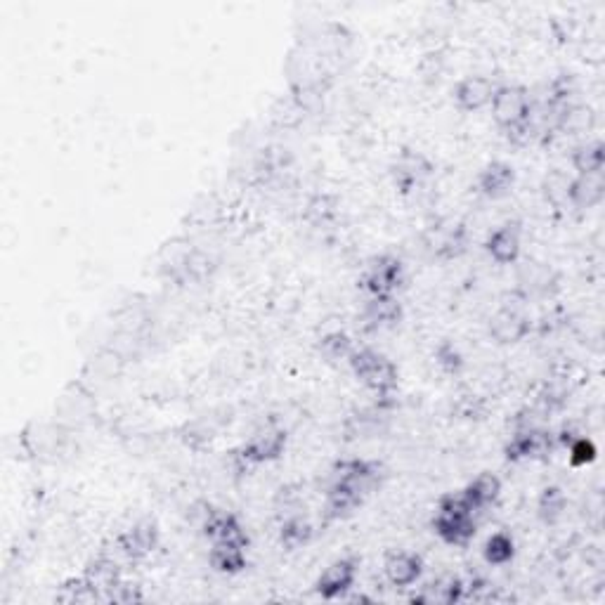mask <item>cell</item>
Here are the masks:
<instances>
[{
  "instance_id": "1",
  "label": "cell",
  "mask_w": 605,
  "mask_h": 605,
  "mask_svg": "<svg viewBox=\"0 0 605 605\" xmlns=\"http://www.w3.org/2000/svg\"><path fill=\"white\" fill-rule=\"evenodd\" d=\"M490 107L494 121L511 145L523 147L537 135L535 102H532V93L525 86H518V83L499 86Z\"/></svg>"
},
{
  "instance_id": "2",
  "label": "cell",
  "mask_w": 605,
  "mask_h": 605,
  "mask_svg": "<svg viewBox=\"0 0 605 605\" xmlns=\"http://www.w3.org/2000/svg\"><path fill=\"white\" fill-rule=\"evenodd\" d=\"M350 372L362 383L369 393H374L376 407L390 409L395 405V390H398V367L393 360H388L383 353H376L372 348L355 350L348 362Z\"/></svg>"
},
{
  "instance_id": "3",
  "label": "cell",
  "mask_w": 605,
  "mask_h": 605,
  "mask_svg": "<svg viewBox=\"0 0 605 605\" xmlns=\"http://www.w3.org/2000/svg\"><path fill=\"white\" fill-rule=\"evenodd\" d=\"M433 532L450 546H468L478 532V516L461 492H450L438 502L433 518Z\"/></svg>"
},
{
  "instance_id": "4",
  "label": "cell",
  "mask_w": 605,
  "mask_h": 605,
  "mask_svg": "<svg viewBox=\"0 0 605 605\" xmlns=\"http://www.w3.org/2000/svg\"><path fill=\"white\" fill-rule=\"evenodd\" d=\"M286 442H289V435H286L284 428H263V431H258L249 442H244L242 447H237V450L232 452L234 471L249 473L258 466L272 464V461H277L284 454Z\"/></svg>"
},
{
  "instance_id": "5",
  "label": "cell",
  "mask_w": 605,
  "mask_h": 605,
  "mask_svg": "<svg viewBox=\"0 0 605 605\" xmlns=\"http://www.w3.org/2000/svg\"><path fill=\"white\" fill-rule=\"evenodd\" d=\"M468 244V225L454 218H438L424 232V246L435 260H457L468 251Z\"/></svg>"
},
{
  "instance_id": "6",
  "label": "cell",
  "mask_w": 605,
  "mask_h": 605,
  "mask_svg": "<svg viewBox=\"0 0 605 605\" xmlns=\"http://www.w3.org/2000/svg\"><path fill=\"white\" fill-rule=\"evenodd\" d=\"M407 284L405 263L393 253H383L367 263L360 286L367 296H398V291Z\"/></svg>"
},
{
  "instance_id": "7",
  "label": "cell",
  "mask_w": 605,
  "mask_h": 605,
  "mask_svg": "<svg viewBox=\"0 0 605 605\" xmlns=\"http://www.w3.org/2000/svg\"><path fill=\"white\" fill-rule=\"evenodd\" d=\"M386 466L381 464V461L374 459H341L336 461L334 468H331L329 480H338V483H346L357 490L364 497H369V494L379 490L383 485V480H386Z\"/></svg>"
},
{
  "instance_id": "8",
  "label": "cell",
  "mask_w": 605,
  "mask_h": 605,
  "mask_svg": "<svg viewBox=\"0 0 605 605\" xmlns=\"http://www.w3.org/2000/svg\"><path fill=\"white\" fill-rule=\"evenodd\" d=\"M435 166L424 152L416 149H402L390 164V180L400 194H414L419 187H424L433 178Z\"/></svg>"
},
{
  "instance_id": "9",
  "label": "cell",
  "mask_w": 605,
  "mask_h": 605,
  "mask_svg": "<svg viewBox=\"0 0 605 605\" xmlns=\"http://www.w3.org/2000/svg\"><path fill=\"white\" fill-rule=\"evenodd\" d=\"M556 435L546 431L544 426H530V428H516L511 440L506 442L504 457L511 464L518 461H532V459H546L556 450Z\"/></svg>"
},
{
  "instance_id": "10",
  "label": "cell",
  "mask_w": 605,
  "mask_h": 605,
  "mask_svg": "<svg viewBox=\"0 0 605 605\" xmlns=\"http://www.w3.org/2000/svg\"><path fill=\"white\" fill-rule=\"evenodd\" d=\"M525 301L520 303H504L502 308L492 315L490 324H487V334L499 346H516V343L525 341L532 331V320L523 308Z\"/></svg>"
},
{
  "instance_id": "11",
  "label": "cell",
  "mask_w": 605,
  "mask_h": 605,
  "mask_svg": "<svg viewBox=\"0 0 605 605\" xmlns=\"http://www.w3.org/2000/svg\"><path fill=\"white\" fill-rule=\"evenodd\" d=\"M558 289H561V275L551 265L528 260L518 270L516 294L523 296L525 301H530V298H551L558 294Z\"/></svg>"
},
{
  "instance_id": "12",
  "label": "cell",
  "mask_w": 605,
  "mask_h": 605,
  "mask_svg": "<svg viewBox=\"0 0 605 605\" xmlns=\"http://www.w3.org/2000/svg\"><path fill=\"white\" fill-rule=\"evenodd\" d=\"M357 572H360V561L355 556L338 558L327 570L317 577L315 591L322 601H338L355 587Z\"/></svg>"
},
{
  "instance_id": "13",
  "label": "cell",
  "mask_w": 605,
  "mask_h": 605,
  "mask_svg": "<svg viewBox=\"0 0 605 605\" xmlns=\"http://www.w3.org/2000/svg\"><path fill=\"white\" fill-rule=\"evenodd\" d=\"M161 542V530L154 520H138L116 537V546L128 561H145Z\"/></svg>"
},
{
  "instance_id": "14",
  "label": "cell",
  "mask_w": 605,
  "mask_h": 605,
  "mask_svg": "<svg viewBox=\"0 0 605 605\" xmlns=\"http://www.w3.org/2000/svg\"><path fill=\"white\" fill-rule=\"evenodd\" d=\"M497 88L499 86L490 76H483V74L466 76L461 78L457 86H454V104H457L461 112L466 114L480 112V109L490 107Z\"/></svg>"
},
{
  "instance_id": "15",
  "label": "cell",
  "mask_w": 605,
  "mask_h": 605,
  "mask_svg": "<svg viewBox=\"0 0 605 605\" xmlns=\"http://www.w3.org/2000/svg\"><path fill=\"white\" fill-rule=\"evenodd\" d=\"M520 242H523V227L518 220L499 225L485 239V251L497 265H513L520 258Z\"/></svg>"
},
{
  "instance_id": "16",
  "label": "cell",
  "mask_w": 605,
  "mask_h": 605,
  "mask_svg": "<svg viewBox=\"0 0 605 605\" xmlns=\"http://www.w3.org/2000/svg\"><path fill=\"white\" fill-rule=\"evenodd\" d=\"M199 530L211 544H242V546L251 544V539L246 535L244 525L239 523V518L227 511L213 509L208 513V518L204 520V525H201Z\"/></svg>"
},
{
  "instance_id": "17",
  "label": "cell",
  "mask_w": 605,
  "mask_h": 605,
  "mask_svg": "<svg viewBox=\"0 0 605 605\" xmlns=\"http://www.w3.org/2000/svg\"><path fill=\"white\" fill-rule=\"evenodd\" d=\"M367 502V497L360 494L346 483L329 480L327 492H324V523H336V520H346Z\"/></svg>"
},
{
  "instance_id": "18",
  "label": "cell",
  "mask_w": 605,
  "mask_h": 605,
  "mask_svg": "<svg viewBox=\"0 0 605 605\" xmlns=\"http://www.w3.org/2000/svg\"><path fill=\"white\" fill-rule=\"evenodd\" d=\"M405 317L398 296H369L362 310V322L367 331L395 329Z\"/></svg>"
},
{
  "instance_id": "19",
  "label": "cell",
  "mask_w": 605,
  "mask_h": 605,
  "mask_svg": "<svg viewBox=\"0 0 605 605\" xmlns=\"http://www.w3.org/2000/svg\"><path fill=\"white\" fill-rule=\"evenodd\" d=\"M466 582L457 575H442L438 580L428 582L421 587L419 594H414L409 601L414 605H457L464 601Z\"/></svg>"
},
{
  "instance_id": "20",
  "label": "cell",
  "mask_w": 605,
  "mask_h": 605,
  "mask_svg": "<svg viewBox=\"0 0 605 605\" xmlns=\"http://www.w3.org/2000/svg\"><path fill=\"white\" fill-rule=\"evenodd\" d=\"M421 572H424V561H421V556L409 554V551H393L383 563V575L398 589L414 587L419 582Z\"/></svg>"
},
{
  "instance_id": "21",
  "label": "cell",
  "mask_w": 605,
  "mask_h": 605,
  "mask_svg": "<svg viewBox=\"0 0 605 605\" xmlns=\"http://www.w3.org/2000/svg\"><path fill=\"white\" fill-rule=\"evenodd\" d=\"M516 185V168L506 161H492L478 173L476 190L485 199H502Z\"/></svg>"
},
{
  "instance_id": "22",
  "label": "cell",
  "mask_w": 605,
  "mask_h": 605,
  "mask_svg": "<svg viewBox=\"0 0 605 605\" xmlns=\"http://www.w3.org/2000/svg\"><path fill=\"white\" fill-rule=\"evenodd\" d=\"M464 499L471 506L473 513L480 518L485 511H490L494 504L499 502V497H502V480H499L494 473H480L468 483L464 490Z\"/></svg>"
},
{
  "instance_id": "23",
  "label": "cell",
  "mask_w": 605,
  "mask_h": 605,
  "mask_svg": "<svg viewBox=\"0 0 605 605\" xmlns=\"http://www.w3.org/2000/svg\"><path fill=\"white\" fill-rule=\"evenodd\" d=\"M605 199V171L584 173L570 182V206L589 211Z\"/></svg>"
},
{
  "instance_id": "24",
  "label": "cell",
  "mask_w": 605,
  "mask_h": 605,
  "mask_svg": "<svg viewBox=\"0 0 605 605\" xmlns=\"http://www.w3.org/2000/svg\"><path fill=\"white\" fill-rule=\"evenodd\" d=\"M246 549H249V546L242 544H211L208 563H211V568L220 572V575H239V572L249 568Z\"/></svg>"
},
{
  "instance_id": "25",
  "label": "cell",
  "mask_w": 605,
  "mask_h": 605,
  "mask_svg": "<svg viewBox=\"0 0 605 605\" xmlns=\"http://www.w3.org/2000/svg\"><path fill=\"white\" fill-rule=\"evenodd\" d=\"M315 537V525L310 523L303 513H294V516H286L279 520V544L286 551H298L303 546H308Z\"/></svg>"
},
{
  "instance_id": "26",
  "label": "cell",
  "mask_w": 605,
  "mask_h": 605,
  "mask_svg": "<svg viewBox=\"0 0 605 605\" xmlns=\"http://www.w3.org/2000/svg\"><path fill=\"white\" fill-rule=\"evenodd\" d=\"M83 577H86V580L97 589V594H100L102 601L104 596H107V591L123 580L119 563L109 556H97L93 561H88L86 570H83Z\"/></svg>"
},
{
  "instance_id": "27",
  "label": "cell",
  "mask_w": 605,
  "mask_h": 605,
  "mask_svg": "<svg viewBox=\"0 0 605 605\" xmlns=\"http://www.w3.org/2000/svg\"><path fill=\"white\" fill-rule=\"evenodd\" d=\"M317 350H320L324 362L338 367V364H348L357 348L348 334H343V331H331V334L322 338Z\"/></svg>"
},
{
  "instance_id": "28",
  "label": "cell",
  "mask_w": 605,
  "mask_h": 605,
  "mask_svg": "<svg viewBox=\"0 0 605 605\" xmlns=\"http://www.w3.org/2000/svg\"><path fill=\"white\" fill-rule=\"evenodd\" d=\"M565 509H568V497L558 485H549L544 487L542 494L537 499V516L544 525H556L558 520L565 516Z\"/></svg>"
},
{
  "instance_id": "29",
  "label": "cell",
  "mask_w": 605,
  "mask_h": 605,
  "mask_svg": "<svg viewBox=\"0 0 605 605\" xmlns=\"http://www.w3.org/2000/svg\"><path fill=\"white\" fill-rule=\"evenodd\" d=\"M572 168H575L577 175L605 171V145L603 142L589 140V142H582L580 147H575V152H572Z\"/></svg>"
},
{
  "instance_id": "30",
  "label": "cell",
  "mask_w": 605,
  "mask_h": 605,
  "mask_svg": "<svg viewBox=\"0 0 605 605\" xmlns=\"http://www.w3.org/2000/svg\"><path fill=\"white\" fill-rule=\"evenodd\" d=\"M483 558L487 565L494 568H504L516 558V539L509 532H494L483 546Z\"/></svg>"
},
{
  "instance_id": "31",
  "label": "cell",
  "mask_w": 605,
  "mask_h": 605,
  "mask_svg": "<svg viewBox=\"0 0 605 605\" xmlns=\"http://www.w3.org/2000/svg\"><path fill=\"white\" fill-rule=\"evenodd\" d=\"M570 182L572 178H568L563 171H551L542 182V192L546 201H549L554 208L570 206Z\"/></svg>"
},
{
  "instance_id": "32",
  "label": "cell",
  "mask_w": 605,
  "mask_h": 605,
  "mask_svg": "<svg viewBox=\"0 0 605 605\" xmlns=\"http://www.w3.org/2000/svg\"><path fill=\"white\" fill-rule=\"evenodd\" d=\"M435 362H438L440 372L447 376H459L466 369V357L452 341H440V346L435 348Z\"/></svg>"
},
{
  "instance_id": "33",
  "label": "cell",
  "mask_w": 605,
  "mask_h": 605,
  "mask_svg": "<svg viewBox=\"0 0 605 605\" xmlns=\"http://www.w3.org/2000/svg\"><path fill=\"white\" fill-rule=\"evenodd\" d=\"M57 601L60 603H95L102 601L97 589L90 584L86 577H78V580H67L62 584V591L57 594Z\"/></svg>"
},
{
  "instance_id": "34",
  "label": "cell",
  "mask_w": 605,
  "mask_h": 605,
  "mask_svg": "<svg viewBox=\"0 0 605 605\" xmlns=\"http://www.w3.org/2000/svg\"><path fill=\"white\" fill-rule=\"evenodd\" d=\"M338 213V199L334 194H317L308 204V218L317 225H327L336 218Z\"/></svg>"
},
{
  "instance_id": "35",
  "label": "cell",
  "mask_w": 605,
  "mask_h": 605,
  "mask_svg": "<svg viewBox=\"0 0 605 605\" xmlns=\"http://www.w3.org/2000/svg\"><path fill=\"white\" fill-rule=\"evenodd\" d=\"M301 504H303V494L298 485H286L277 492L275 497V511L277 518L284 520L286 516H294V513H301Z\"/></svg>"
},
{
  "instance_id": "36",
  "label": "cell",
  "mask_w": 605,
  "mask_h": 605,
  "mask_svg": "<svg viewBox=\"0 0 605 605\" xmlns=\"http://www.w3.org/2000/svg\"><path fill=\"white\" fill-rule=\"evenodd\" d=\"M596 459V445L587 435H580L568 445V461L572 468H582Z\"/></svg>"
},
{
  "instance_id": "37",
  "label": "cell",
  "mask_w": 605,
  "mask_h": 605,
  "mask_svg": "<svg viewBox=\"0 0 605 605\" xmlns=\"http://www.w3.org/2000/svg\"><path fill=\"white\" fill-rule=\"evenodd\" d=\"M142 601V591L138 584L121 580L119 584H114L112 589L107 591L104 596V603H121V605H130V603H140Z\"/></svg>"
}]
</instances>
